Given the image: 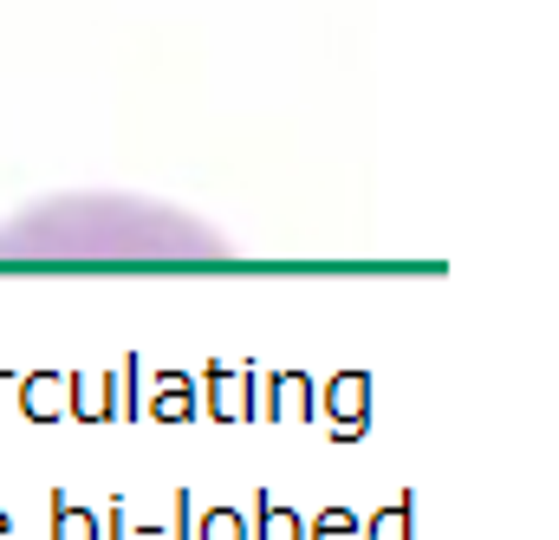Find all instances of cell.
<instances>
[{"instance_id":"cell-1","label":"cell","mask_w":559,"mask_h":540,"mask_svg":"<svg viewBox=\"0 0 559 540\" xmlns=\"http://www.w3.org/2000/svg\"><path fill=\"white\" fill-rule=\"evenodd\" d=\"M79 248V261H169L176 248H195L202 261H222V242L169 209L118 202V196H85V202H52L33 222L0 228V261H59ZM182 261V255H176Z\"/></svg>"}]
</instances>
